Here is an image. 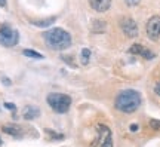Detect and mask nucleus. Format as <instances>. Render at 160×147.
Returning <instances> with one entry per match:
<instances>
[{"label": "nucleus", "mask_w": 160, "mask_h": 147, "mask_svg": "<svg viewBox=\"0 0 160 147\" xmlns=\"http://www.w3.org/2000/svg\"><path fill=\"white\" fill-rule=\"evenodd\" d=\"M46 45L53 51H64L71 45V36L64 29H51L43 34Z\"/></svg>", "instance_id": "nucleus-1"}, {"label": "nucleus", "mask_w": 160, "mask_h": 147, "mask_svg": "<svg viewBox=\"0 0 160 147\" xmlns=\"http://www.w3.org/2000/svg\"><path fill=\"white\" fill-rule=\"evenodd\" d=\"M141 106V95L135 89L122 91L116 98V108L123 113H132Z\"/></svg>", "instance_id": "nucleus-2"}, {"label": "nucleus", "mask_w": 160, "mask_h": 147, "mask_svg": "<svg viewBox=\"0 0 160 147\" xmlns=\"http://www.w3.org/2000/svg\"><path fill=\"white\" fill-rule=\"evenodd\" d=\"M48 104L57 113H67L70 110V106H71V98L65 94H49Z\"/></svg>", "instance_id": "nucleus-3"}, {"label": "nucleus", "mask_w": 160, "mask_h": 147, "mask_svg": "<svg viewBox=\"0 0 160 147\" xmlns=\"http://www.w3.org/2000/svg\"><path fill=\"white\" fill-rule=\"evenodd\" d=\"M92 147H113V135L108 126L98 125L97 126V137L92 143Z\"/></svg>", "instance_id": "nucleus-4"}, {"label": "nucleus", "mask_w": 160, "mask_h": 147, "mask_svg": "<svg viewBox=\"0 0 160 147\" xmlns=\"http://www.w3.org/2000/svg\"><path fill=\"white\" fill-rule=\"evenodd\" d=\"M19 40V34L17 30H13L9 25H3L0 29V45L5 48H12L15 46Z\"/></svg>", "instance_id": "nucleus-5"}, {"label": "nucleus", "mask_w": 160, "mask_h": 147, "mask_svg": "<svg viewBox=\"0 0 160 147\" xmlns=\"http://www.w3.org/2000/svg\"><path fill=\"white\" fill-rule=\"evenodd\" d=\"M147 36L151 40H157L160 37V17L154 15L147 23Z\"/></svg>", "instance_id": "nucleus-6"}, {"label": "nucleus", "mask_w": 160, "mask_h": 147, "mask_svg": "<svg viewBox=\"0 0 160 147\" xmlns=\"http://www.w3.org/2000/svg\"><path fill=\"white\" fill-rule=\"evenodd\" d=\"M120 27H122L123 33H125L128 37H137L138 36V25L132 18H125V19H122Z\"/></svg>", "instance_id": "nucleus-7"}, {"label": "nucleus", "mask_w": 160, "mask_h": 147, "mask_svg": "<svg viewBox=\"0 0 160 147\" xmlns=\"http://www.w3.org/2000/svg\"><path fill=\"white\" fill-rule=\"evenodd\" d=\"M89 5L93 11L97 12H105L111 6V0H89Z\"/></svg>", "instance_id": "nucleus-8"}, {"label": "nucleus", "mask_w": 160, "mask_h": 147, "mask_svg": "<svg viewBox=\"0 0 160 147\" xmlns=\"http://www.w3.org/2000/svg\"><path fill=\"white\" fill-rule=\"evenodd\" d=\"M129 52L131 54H137V55H141V57L147 58V60H151V58H154V54L151 51H148V49H145L142 45H133L129 49Z\"/></svg>", "instance_id": "nucleus-9"}, {"label": "nucleus", "mask_w": 160, "mask_h": 147, "mask_svg": "<svg viewBox=\"0 0 160 147\" xmlns=\"http://www.w3.org/2000/svg\"><path fill=\"white\" fill-rule=\"evenodd\" d=\"M2 129H3V132H6V134H9V135H12V137H22V134H24L22 128L18 126V125H13V123L3 125Z\"/></svg>", "instance_id": "nucleus-10"}, {"label": "nucleus", "mask_w": 160, "mask_h": 147, "mask_svg": "<svg viewBox=\"0 0 160 147\" xmlns=\"http://www.w3.org/2000/svg\"><path fill=\"white\" fill-rule=\"evenodd\" d=\"M40 114V110L37 107H33V106H28V107L24 108L22 112V116L24 119H27V120H31V119H36L37 116Z\"/></svg>", "instance_id": "nucleus-11"}, {"label": "nucleus", "mask_w": 160, "mask_h": 147, "mask_svg": "<svg viewBox=\"0 0 160 147\" xmlns=\"http://www.w3.org/2000/svg\"><path fill=\"white\" fill-rule=\"evenodd\" d=\"M22 54L25 55V57L34 58V60H42V58H43V55H42V54H39V52H36V51H31V49H24Z\"/></svg>", "instance_id": "nucleus-12"}, {"label": "nucleus", "mask_w": 160, "mask_h": 147, "mask_svg": "<svg viewBox=\"0 0 160 147\" xmlns=\"http://www.w3.org/2000/svg\"><path fill=\"white\" fill-rule=\"evenodd\" d=\"M89 57H91V51H89L88 48H85V49L82 51V62H83L85 66L89 62Z\"/></svg>", "instance_id": "nucleus-13"}, {"label": "nucleus", "mask_w": 160, "mask_h": 147, "mask_svg": "<svg viewBox=\"0 0 160 147\" xmlns=\"http://www.w3.org/2000/svg\"><path fill=\"white\" fill-rule=\"evenodd\" d=\"M53 23V18L52 19H46V21H43V23H36V25H39V27H46V25H49V24Z\"/></svg>", "instance_id": "nucleus-14"}, {"label": "nucleus", "mask_w": 160, "mask_h": 147, "mask_svg": "<svg viewBox=\"0 0 160 147\" xmlns=\"http://www.w3.org/2000/svg\"><path fill=\"white\" fill-rule=\"evenodd\" d=\"M150 125H151L154 129H159V128H160V122H159V120H150Z\"/></svg>", "instance_id": "nucleus-15"}, {"label": "nucleus", "mask_w": 160, "mask_h": 147, "mask_svg": "<svg viewBox=\"0 0 160 147\" xmlns=\"http://www.w3.org/2000/svg\"><path fill=\"white\" fill-rule=\"evenodd\" d=\"M139 2H141V0H126V3L129 6H137Z\"/></svg>", "instance_id": "nucleus-16"}, {"label": "nucleus", "mask_w": 160, "mask_h": 147, "mask_svg": "<svg viewBox=\"0 0 160 147\" xmlns=\"http://www.w3.org/2000/svg\"><path fill=\"white\" fill-rule=\"evenodd\" d=\"M5 107L9 108V110H15V104H12V102H5Z\"/></svg>", "instance_id": "nucleus-17"}, {"label": "nucleus", "mask_w": 160, "mask_h": 147, "mask_svg": "<svg viewBox=\"0 0 160 147\" xmlns=\"http://www.w3.org/2000/svg\"><path fill=\"white\" fill-rule=\"evenodd\" d=\"M138 128H139V126H138V125H135V123L131 125V131H132V132H135V131H138Z\"/></svg>", "instance_id": "nucleus-18"}, {"label": "nucleus", "mask_w": 160, "mask_h": 147, "mask_svg": "<svg viewBox=\"0 0 160 147\" xmlns=\"http://www.w3.org/2000/svg\"><path fill=\"white\" fill-rule=\"evenodd\" d=\"M6 5H8L6 0H0V6H2V8H6Z\"/></svg>", "instance_id": "nucleus-19"}, {"label": "nucleus", "mask_w": 160, "mask_h": 147, "mask_svg": "<svg viewBox=\"0 0 160 147\" xmlns=\"http://www.w3.org/2000/svg\"><path fill=\"white\" fill-rule=\"evenodd\" d=\"M156 92H157V95H160V83L156 85Z\"/></svg>", "instance_id": "nucleus-20"}, {"label": "nucleus", "mask_w": 160, "mask_h": 147, "mask_svg": "<svg viewBox=\"0 0 160 147\" xmlns=\"http://www.w3.org/2000/svg\"><path fill=\"white\" fill-rule=\"evenodd\" d=\"M0 146H2V140H0Z\"/></svg>", "instance_id": "nucleus-21"}]
</instances>
